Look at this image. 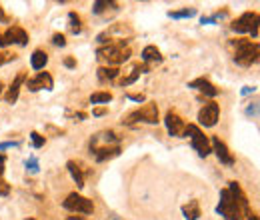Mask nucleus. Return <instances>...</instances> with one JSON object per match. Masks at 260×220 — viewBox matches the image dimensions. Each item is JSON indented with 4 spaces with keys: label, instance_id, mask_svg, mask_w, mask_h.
<instances>
[{
    "label": "nucleus",
    "instance_id": "obj_1",
    "mask_svg": "<svg viewBox=\"0 0 260 220\" xmlns=\"http://www.w3.org/2000/svg\"><path fill=\"white\" fill-rule=\"evenodd\" d=\"M230 46L234 48V62L240 66H252L258 60V54H260V46L256 42L250 40H232Z\"/></svg>",
    "mask_w": 260,
    "mask_h": 220
},
{
    "label": "nucleus",
    "instance_id": "obj_2",
    "mask_svg": "<svg viewBox=\"0 0 260 220\" xmlns=\"http://www.w3.org/2000/svg\"><path fill=\"white\" fill-rule=\"evenodd\" d=\"M134 122L156 124L158 122V106H156L154 102H150V104H144L142 108L134 110V112H130L128 118H126V124H134Z\"/></svg>",
    "mask_w": 260,
    "mask_h": 220
},
{
    "label": "nucleus",
    "instance_id": "obj_3",
    "mask_svg": "<svg viewBox=\"0 0 260 220\" xmlns=\"http://www.w3.org/2000/svg\"><path fill=\"white\" fill-rule=\"evenodd\" d=\"M182 136H190V142H192V148L200 154V156H208L212 150H210V142H208V138L200 132V128L198 126H194V124H188V126H184V132H182Z\"/></svg>",
    "mask_w": 260,
    "mask_h": 220
},
{
    "label": "nucleus",
    "instance_id": "obj_4",
    "mask_svg": "<svg viewBox=\"0 0 260 220\" xmlns=\"http://www.w3.org/2000/svg\"><path fill=\"white\" fill-rule=\"evenodd\" d=\"M216 212H218L220 216H224V220H240V218H242V214H240V210H238L236 202L232 200V196H230L228 188L220 192V204H218Z\"/></svg>",
    "mask_w": 260,
    "mask_h": 220
},
{
    "label": "nucleus",
    "instance_id": "obj_5",
    "mask_svg": "<svg viewBox=\"0 0 260 220\" xmlns=\"http://www.w3.org/2000/svg\"><path fill=\"white\" fill-rule=\"evenodd\" d=\"M62 206H64L66 210L78 212V214H92V210H94L92 200H88V198H84L82 194H76V192L68 194L66 200L62 202Z\"/></svg>",
    "mask_w": 260,
    "mask_h": 220
},
{
    "label": "nucleus",
    "instance_id": "obj_6",
    "mask_svg": "<svg viewBox=\"0 0 260 220\" xmlns=\"http://www.w3.org/2000/svg\"><path fill=\"white\" fill-rule=\"evenodd\" d=\"M232 30L234 32H250L254 38L258 36V14L256 12H244L238 20L232 22Z\"/></svg>",
    "mask_w": 260,
    "mask_h": 220
},
{
    "label": "nucleus",
    "instance_id": "obj_7",
    "mask_svg": "<svg viewBox=\"0 0 260 220\" xmlns=\"http://www.w3.org/2000/svg\"><path fill=\"white\" fill-rule=\"evenodd\" d=\"M218 114H220V108H218V104L216 102H208V104H204V108L198 112V122L202 124V126H214L216 122H218Z\"/></svg>",
    "mask_w": 260,
    "mask_h": 220
},
{
    "label": "nucleus",
    "instance_id": "obj_8",
    "mask_svg": "<svg viewBox=\"0 0 260 220\" xmlns=\"http://www.w3.org/2000/svg\"><path fill=\"white\" fill-rule=\"evenodd\" d=\"M228 192H230L232 200L236 202V206H238L240 214H242V216H248V214H250V206H248V198H246V194L242 192L240 184H238V182H230Z\"/></svg>",
    "mask_w": 260,
    "mask_h": 220
},
{
    "label": "nucleus",
    "instance_id": "obj_9",
    "mask_svg": "<svg viewBox=\"0 0 260 220\" xmlns=\"http://www.w3.org/2000/svg\"><path fill=\"white\" fill-rule=\"evenodd\" d=\"M52 86H54V82H52V76H50L48 72H38L34 78H28V80H26V88H28L30 92H38V90H42V88L52 90Z\"/></svg>",
    "mask_w": 260,
    "mask_h": 220
},
{
    "label": "nucleus",
    "instance_id": "obj_10",
    "mask_svg": "<svg viewBox=\"0 0 260 220\" xmlns=\"http://www.w3.org/2000/svg\"><path fill=\"white\" fill-rule=\"evenodd\" d=\"M2 38H4V44H20V46H26V44H28V34H26V30H22L20 26H10V28L2 34Z\"/></svg>",
    "mask_w": 260,
    "mask_h": 220
},
{
    "label": "nucleus",
    "instance_id": "obj_11",
    "mask_svg": "<svg viewBox=\"0 0 260 220\" xmlns=\"http://www.w3.org/2000/svg\"><path fill=\"white\" fill-rule=\"evenodd\" d=\"M164 124H166V130H168V134L170 136H182V132H184V120L176 114V112H170L166 114V118H164Z\"/></svg>",
    "mask_w": 260,
    "mask_h": 220
},
{
    "label": "nucleus",
    "instance_id": "obj_12",
    "mask_svg": "<svg viewBox=\"0 0 260 220\" xmlns=\"http://www.w3.org/2000/svg\"><path fill=\"white\" fill-rule=\"evenodd\" d=\"M212 148H214V152H216V156H218V160H220L222 164H226V166H232V164H234V156L228 152L226 144H224L218 136L212 138Z\"/></svg>",
    "mask_w": 260,
    "mask_h": 220
},
{
    "label": "nucleus",
    "instance_id": "obj_13",
    "mask_svg": "<svg viewBox=\"0 0 260 220\" xmlns=\"http://www.w3.org/2000/svg\"><path fill=\"white\" fill-rule=\"evenodd\" d=\"M24 80H26V72H20V74L14 78L12 86L8 88V92H6V96H4V100H6L8 104H14V102L18 100V92H20V86H22Z\"/></svg>",
    "mask_w": 260,
    "mask_h": 220
},
{
    "label": "nucleus",
    "instance_id": "obj_14",
    "mask_svg": "<svg viewBox=\"0 0 260 220\" xmlns=\"http://www.w3.org/2000/svg\"><path fill=\"white\" fill-rule=\"evenodd\" d=\"M188 86H190V88L200 90V92H202V94H206V96H216V94H218V88H216V86H212V84L208 82L206 78H196V80H192Z\"/></svg>",
    "mask_w": 260,
    "mask_h": 220
},
{
    "label": "nucleus",
    "instance_id": "obj_15",
    "mask_svg": "<svg viewBox=\"0 0 260 220\" xmlns=\"http://www.w3.org/2000/svg\"><path fill=\"white\" fill-rule=\"evenodd\" d=\"M90 152H94V158H96L98 162H104V160H110V158L118 156V154H120V148H118V146H102V148H94V150H90Z\"/></svg>",
    "mask_w": 260,
    "mask_h": 220
},
{
    "label": "nucleus",
    "instance_id": "obj_16",
    "mask_svg": "<svg viewBox=\"0 0 260 220\" xmlns=\"http://www.w3.org/2000/svg\"><path fill=\"white\" fill-rule=\"evenodd\" d=\"M46 62H48V54H46L44 50H34V52H32L30 66H32L34 70H42V68L46 66Z\"/></svg>",
    "mask_w": 260,
    "mask_h": 220
},
{
    "label": "nucleus",
    "instance_id": "obj_17",
    "mask_svg": "<svg viewBox=\"0 0 260 220\" xmlns=\"http://www.w3.org/2000/svg\"><path fill=\"white\" fill-rule=\"evenodd\" d=\"M182 214L186 220H198L200 218V206L198 200H188V204L182 206Z\"/></svg>",
    "mask_w": 260,
    "mask_h": 220
},
{
    "label": "nucleus",
    "instance_id": "obj_18",
    "mask_svg": "<svg viewBox=\"0 0 260 220\" xmlns=\"http://www.w3.org/2000/svg\"><path fill=\"white\" fill-rule=\"evenodd\" d=\"M142 60L144 62H162V54L156 46H146L142 50Z\"/></svg>",
    "mask_w": 260,
    "mask_h": 220
},
{
    "label": "nucleus",
    "instance_id": "obj_19",
    "mask_svg": "<svg viewBox=\"0 0 260 220\" xmlns=\"http://www.w3.org/2000/svg\"><path fill=\"white\" fill-rule=\"evenodd\" d=\"M66 168H68V172H70V176L74 178V182H76V186L78 188H82L84 186V174H82V170H80V166L74 162V160H70L68 164H66Z\"/></svg>",
    "mask_w": 260,
    "mask_h": 220
},
{
    "label": "nucleus",
    "instance_id": "obj_20",
    "mask_svg": "<svg viewBox=\"0 0 260 220\" xmlns=\"http://www.w3.org/2000/svg\"><path fill=\"white\" fill-rule=\"evenodd\" d=\"M118 74H120L118 66H102V68H98V78H100L102 82H106V80H114Z\"/></svg>",
    "mask_w": 260,
    "mask_h": 220
},
{
    "label": "nucleus",
    "instance_id": "obj_21",
    "mask_svg": "<svg viewBox=\"0 0 260 220\" xmlns=\"http://www.w3.org/2000/svg\"><path fill=\"white\" fill-rule=\"evenodd\" d=\"M142 72H148V66H140V64H138V66H134L132 74L120 80V86H128V84H132V82H134V80H136V78H138V76H140Z\"/></svg>",
    "mask_w": 260,
    "mask_h": 220
},
{
    "label": "nucleus",
    "instance_id": "obj_22",
    "mask_svg": "<svg viewBox=\"0 0 260 220\" xmlns=\"http://www.w3.org/2000/svg\"><path fill=\"white\" fill-rule=\"evenodd\" d=\"M108 8H116L114 2H108V0H98V2L92 4V12L94 14H102V12H106Z\"/></svg>",
    "mask_w": 260,
    "mask_h": 220
},
{
    "label": "nucleus",
    "instance_id": "obj_23",
    "mask_svg": "<svg viewBox=\"0 0 260 220\" xmlns=\"http://www.w3.org/2000/svg\"><path fill=\"white\" fill-rule=\"evenodd\" d=\"M112 100V94L110 92H94L92 96H90V102L92 104H106V102H110Z\"/></svg>",
    "mask_w": 260,
    "mask_h": 220
},
{
    "label": "nucleus",
    "instance_id": "obj_24",
    "mask_svg": "<svg viewBox=\"0 0 260 220\" xmlns=\"http://www.w3.org/2000/svg\"><path fill=\"white\" fill-rule=\"evenodd\" d=\"M194 14H196L194 8H184V10H178V12H168L170 18H190V16H194Z\"/></svg>",
    "mask_w": 260,
    "mask_h": 220
},
{
    "label": "nucleus",
    "instance_id": "obj_25",
    "mask_svg": "<svg viewBox=\"0 0 260 220\" xmlns=\"http://www.w3.org/2000/svg\"><path fill=\"white\" fill-rule=\"evenodd\" d=\"M68 20H70V30L76 34V32H80V18H78V14H74V12H70L68 14Z\"/></svg>",
    "mask_w": 260,
    "mask_h": 220
},
{
    "label": "nucleus",
    "instance_id": "obj_26",
    "mask_svg": "<svg viewBox=\"0 0 260 220\" xmlns=\"http://www.w3.org/2000/svg\"><path fill=\"white\" fill-rule=\"evenodd\" d=\"M30 140H32L34 148H42V146H44V136H40L38 132H32V134H30Z\"/></svg>",
    "mask_w": 260,
    "mask_h": 220
},
{
    "label": "nucleus",
    "instance_id": "obj_27",
    "mask_svg": "<svg viewBox=\"0 0 260 220\" xmlns=\"http://www.w3.org/2000/svg\"><path fill=\"white\" fill-rule=\"evenodd\" d=\"M26 170L38 172V160H36V158H28V160H26Z\"/></svg>",
    "mask_w": 260,
    "mask_h": 220
},
{
    "label": "nucleus",
    "instance_id": "obj_28",
    "mask_svg": "<svg viewBox=\"0 0 260 220\" xmlns=\"http://www.w3.org/2000/svg\"><path fill=\"white\" fill-rule=\"evenodd\" d=\"M52 42H54L56 46H64L66 38H64V34H54V36H52Z\"/></svg>",
    "mask_w": 260,
    "mask_h": 220
},
{
    "label": "nucleus",
    "instance_id": "obj_29",
    "mask_svg": "<svg viewBox=\"0 0 260 220\" xmlns=\"http://www.w3.org/2000/svg\"><path fill=\"white\" fill-rule=\"evenodd\" d=\"M16 56L14 54H6V52H0V66H2L4 62H8V60H14Z\"/></svg>",
    "mask_w": 260,
    "mask_h": 220
},
{
    "label": "nucleus",
    "instance_id": "obj_30",
    "mask_svg": "<svg viewBox=\"0 0 260 220\" xmlns=\"http://www.w3.org/2000/svg\"><path fill=\"white\" fill-rule=\"evenodd\" d=\"M8 190H10V188H8V184H6V182H4L2 178H0V196H4V194H8Z\"/></svg>",
    "mask_w": 260,
    "mask_h": 220
},
{
    "label": "nucleus",
    "instance_id": "obj_31",
    "mask_svg": "<svg viewBox=\"0 0 260 220\" xmlns=\"http://www.w3.org/2000/svg\"><path fill=\"white\" fill-rule=\"evenodd\" d=\"M126 96L134 102H144V94H126Z\"/></svg>",
    "mask_w": 260,
    "mask_h": 220
},
{
    "label": "nucleus",
    "instance_id": "obj_32",
    "mask_svg": "<svg viewBox=\"0 0 260 220\" xmlns=\"http://www.w3.org/2000/svg\"><path fill=\"white\" fill-rule=\"evenodd\" d=\"M246 114H250V116L254 114V116H256V114H258V106H256V104H252V106H248V110H246Z\"/></svg>",
    "mask_w": 260,
    "mask_h": 220
},
{
    "label": "nucleus",
    "instance_id": "obj_33",
    "mask_svg": "<svg viewBox=\"0 0 260 220\" xmlns=\"http://www.w3.org/2000/svg\"><path fill=\"white\" fill-rule=\"evenodd\" d=\"M64 66H66V68H74V66H76V60H74V58H64Z\"/></svg>",
    "mask_w": 260,
    "mask_h": 220
},
{
    "label": "nucleus",
    "instance_id": "obj_34",
    "mask_svg": "<svg viewBox=\"0 0 260 220\" xmlns=\"http://www.w3.org/2000/svg\"><path fill=\"white\" fill-rule=\"evenodd\" d=\"M12 146H18V142H2V144H0V150H4V148H12Z\"/></svg>",
    "mask_w": 260,
    "mask_h": 220
},
{
    "label": "nucleus",
    "instance_id": "obj_35",
    "mask_svg": "<svg viewBox=\"0 0 260 220\" xmlns=\"http://www.w3.org/2000/svg\"><path fill=\"white\" fill-rule=\"evenodd\" d=\"M4 162H6V158L0 154V178H2V172H4Z\"/></svg>",
    "mask_w": 260,
    "mask_h": 220
},
{
    "label": "nucleus",
    "instance_id": "obj_36",
    "mask_svg": "<svg viewBox=\"0 0 260 220\" xmlns=\"http://www.w3.org/2000/svg\"><path fill=\"white\" fill-rule=\"evenodd\" d=\"M102 114H106V108H96L94 110V116H102Z\"/></svg>",
    "mask_w": 260,
    "mask_h": 220
},
{
    "label": "nucleus",
    "instance_id": "obj_37",
    "mask_svg": "<svg viewBox=\"0 0 260 220\" xmlns=\"http://www.w3.org/2000/svg\"><path fill=\"white\" fill-rule=\"evenodd\" d=\"M250 92H254V88H250V86H246V88H242V94H250Z\"/></svg>",
    "mask_w": 260,
    "mask_h": 220
},
{
    "label": "nucleus",
    "instance_id": "obj_38",
    "mask_svg": "<svg viewBox=\"0 0 260 220\" xmlns=\"http://www.w3.org/2000/svg\"><path fill=\"white\" fill-rule=\"evenodd\" d=\"M246 220H258V216H256V214H248Z\"/></svg>",
    "mask_w": 260,
    "mask_h": 220
},
{
    "label": "nucleus",
    "instance_id": "obj_39",
    "mask_svg": "<svg viewBox=\"0 0 260 220\" xmlns=\"http://www.w3.org/2000/svg\"><path fill=\"white\" fill-rule=\"evenodd\" d=\"M66 220H84V218H80V216H68Z\"/></svg>",
    "mask_w": 260,
    "mask_h": 220
},
{
    "label": "nucleus",
    "instance_id": "obj_40",
    "mask_svg": "<svg viewBox=\"0 0 260 220\" xmlns=\"http://www.w3.org/2000/svg\"><path fill=\"white\" fill-rule=\"evenodd\" d=\"M0 46H6V44H4V38H2V34H0Z\"/></svg>",
    "mask_w": 260,
    "mask_h": 220
},
{
    "label": "nucleus",
    "instance_id": "obj_41",
    "mask_svg": "<svg viewBox=\"0 0 260 220\" xmlns=\"http://www.w3.org/2000/svg\"><path fill=\"white\" fill-rule=\"evenodd\" d=\"M0 92H2V82H0Z\"/></svg>",
    "mask_w": 260,
    "mask_h": 220
},
{
    "label": "nucleus",
    "instance_id": "obj_42",
    "mask_svg": "<svg viewBox=\"0 0 260 220\" xmlns=\"http://www.w3.org/2000/svg\"><path fill=\"white\" fill-rule=\"evenodd\" d=\"M28 220H34V218H28Z\"/></svg>",
    "mask_w": 260,
    "mask_h": 220
}]
</instances>
